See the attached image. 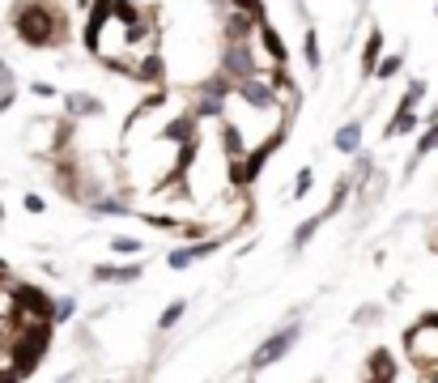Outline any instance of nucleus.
<instances>
[{
  "label": "nucleus",
  "instance_id": "obj_25",
  "mask_svg": "<svg viewBox=\"0 0 438 383\" xmlns=\"http://www.w3.org/2000/svg\"><path fill=\"white\" fill-rule=\"evenodd\" d=\"M311 188H315V171H311V167H302V171L294 175V196L302 200V196H311Z\"/></svg>",
  "mask_w": 438,
  "mask_h": 383
},
{
  "label": "nucleus",
  "instance_id": "obj_6",
  "mask_svg": "<svg viewBox=\"0 0 438 383\" xmlns=\"http://www.w3.org/2000/svg\"><path fill=\"white\" fill-rule=\"evenodd\" d=\"M234 102L251 106V111H277V102H272V90H268V77H264V73L239 81V85H234ZM277 116H281V111H277Z\"/></svg>",
  "mask_w": 438,
  "mask_h": 383
},
{
  "label": "nucleus",
  "instance_id": "obj_20",
  "mask_svg": "<svg viewBox=\"0 0 438 383\" xmlns=\"http://www.w3.org/2000/svg\"><path fill=\"white\" fill-rule=\"evenodd\" d=\"M111 251H115V256H141V251H145V243H141V239H132V235H111Z\"/></svg>",
  "mask_w": 438,
  "mask_h": 383
},
{
  "label": "nucleus",
  "instance_id": "obj_7",
  "mask_svg": "<svg viewBox=\"0 0 438 383\" xmlns=\"http://www.w3.org/2000/svg\"><path fill=\"white\" fill-rule=\"evenodd\" d=\"M362 383H400V362L392 349H370L366 358V370H362Z\"/></svg>",
  "mask_w": 438,
  "mask_h": 383
},
{
  "label": "nucleus",
  "instance_id": "obj_22",
  "mask_svg": "<svg viewBox=\"0 0 438 383\" xmlns=\"http://www.w3.org/2000/svg\"><path fill=\"white\" fill-rule=\"evenodd\" d=\"M145 277V264L136 260V264H115V286H132V281H141Z\"/></svg>",
  "mask_w": 438,
  "mask_h": 383
},
{
  "label": "nucleus",
  "instance_id": "obj_36",
  "mask_svg": "<svg viewBox=\"0 0 438 383\" xmlns=\"http://www.w3.org/2000/svg\"><path fill=\"white\" fill-rule=\"evenodd\" d=\"M434 247H438V243H434Z\"/></svg>",
  "mask_w": 438,
  "mask_h": 383
},
{
  "label": "nucleus",
  "instance_id": "obj_21",
  "mask_svg": "<svg viewBox=\"0 0 438 383\" xmlns=\"http://www.w3.org/2000/svg\"><path fill=\"white\" fill-rule=\"evenodd\" d=\"M183 315H188V302H171L167 311L157 315V328H162V333H171V328H175V323H179Z\"/></svg>",
  "mask_w": 438,
  "mask_h": 383
},
{
  "label": "nucleus",
  "instance_id": "obj_9",
  "mask_svg": "<svg viewBox=\"0 0 438 383\" xmlns=\"http://www.w3.org/2000/svg\"><path fill=\"white\" fill-rule=\"evenodd\" d=\"M94 116H102V102H98L94 94H85V90L64 94V120L81 124V120H94Z\"/></svg>",
  "mask_w": 438,
  "mask_h": 383
},
{
  "label": "nucleus",
  "instance_id": "obj_23",
  "mask_svg": "<svg viewBox=\"0 0 438 383\" xmlns=\"http://www.w3.org/2000/svg\"><path fill=\"white\" fill-rule=\"evenodd\" d=\"M141 222H149L153 230H179L183 226L179 217H171V213H141Z\"/></svg>",
  "mask_w": 438,
  "mask_h": 383
},
{
  "label": "nucleus",
  "instance_id": "obj_26",
  "mask_svg": "<svg viewBox=\"0 0 438 383\" xmlns=\"http://www.w3.org/2000/svg\"><path fill=\"white\" fill-rule=\"evenodd\" d=\"M379 315H383V307H379V302H366V307L353 311V323H358V328H362V323H379Z\"/></svg>",
  "mask_w": 438,
  "mask_h": 383
},
{
  "label": "nucleus",
  "instance_id": "obj_29",
  "mask_svg": "<svg viewBox=\"0 0 438 383\" xmlns=\"http://www.w3.org/2000/svg\"><path fill=\"white\" fill-rule=\"evenodd\" d=\"M22 209H26V213H43V209H47V200H43L38 192H26V196H22Z\"/></svg>",
  "mask_w": 438,
  "mask_h": 383
},
{
  "label": "nucleus",
  "instance_id": "obj_27",
  "mask_svg": "<svg viewBox=\"0 0 438 383\" xmlns=\"http://www.w3.org/2000/svg\"><path fill=\"white\" fill-rule=\"evenodd\" d=\"M73 311H77V298H73V294L56 298V323H69V319H73Z\"/></svg>",
  "mask_w": 438,
  "mask_h": 383
},
{
  "label": "nucleus",
  "instance_id": "obj_1",
  "mask_svg": "<svg viewBox=\"0 0 438 383\" xmlns=\"http://www.w3.org/2000/svg\"><path fill=\"white\" fill-rule=\"evenodd\" d=\"M13 34L26 47H64L69 43V9L60 0H17L13 5Z\"/></svg>",
  "mask_w": 438,
  "mask_h": 383
},
{
  "label": "nucleus",
  "instance_id": "obj_32",
  "mask_svg": "<svg viewBox=\"0 0 438 383\" xmlns=\"http://www.w3.org/2000/svg\"><path fill=\"white\" fill-rule=\"evenodd\" d=\"M294 5H298V13H306V9H302V0H294Z\"/></svg>",
  "mask_w": 438,
  "mask_h": 383
},
{
  "label": "nucleus",
  "instance_id": "obj_28",
  "mask_svg": "<svg viewBox=\"0 0 438 383\" xmlns=\"http://www.w3.org/2000/svg\"><path fill=\"white\" fill-rule=\"evenodd\" d=\"M90 277H94L98 286H115V264H94Z\"/></svg>",
  "mask_w": 438,
  "mask_h": 383
},
{
  "label": "nucleus",
  "instance_id": "obj_33",
  "mask_svg": "<svg viewBox=\"0 0 438 383\" xmlns=\"http://www.w3.org/2000/svg\"><path fill=\"white\" fill-rule=\"evenodd\" d=\"M434 243H438V226H434Z\"/></svg>",
  "mask_w": 438,
  "mask_h": 383
},
{
  "label": "nucleus",
  "instance_id": "obj_11",
  "mask_svg": "<svg viewBox=\"0 0 438 383\" xmlns=\"http://www.w3.org/2000/svg\"><path fill=\"white\" fill-rule=\"evenodd\" d=\"M379 60H383V30H379V26H370V34H366V47H362V60H358L362 77H374Z\"/></svg>",
  "mask_w": 438,
  "mask_h": 383
},
{
  "label": "nucleus",
  "instance_id": "obj_4",
  "mask_svg": "<svg viewBox=\"0 0 438 383\" xmlns=\"http://www.w3.org/2000/svg\"><path fill=\"white\" fill-rule=\"evenodd\" d=\"M302 341V323L294 319V323H281L277 333H268L260 345H255V354H251V370H268V366H277L294 345Z\"/></svg>",
  "mask_w": 438,
  "mask_h": 383
},
{
  "label": "nucleus",
  "instance_id": "obj_19",
  "mask_svg": "<svg viewBox=\"0 0 438 383\" xmlns=\"http://www.w3.org/2000/svg\"><path fill=\"white\" fill-rule=\"evenodd\" d=\"M425 90H430V85H425L421 77H413V81L404 85V98H400V106H396V111H417V102L425 98Z\"/></svg>",
  "mask_w": 438,
  "mask_h": 383
},
{
  "label": "nucleus",
  "instance_id": "obj_14",
  "mask_svg": "<svg viewBox=\"0 0 438 383\" xmlns=\"http://www.w3.org/2000/svg\"><path fill=\"white\" fill-rule=\"evenodd\" d=\"M302 64H306L311 73L323 69V47H319V30H315V26H306V34H302Z\"/></svg>",
  "mask_w": 438,
  "mask_h": 383
},
{
  "label": "nucleus",
  "instance_id": "obj_8",
  "mask_svg": "<svg viewBox=\"0 0 438 383\" xmlns=\"http://www.w3.org/2000/svg\"><path fill=\"white\" fill-rule=\"evenodd\" d=\"M255 43L268 51V64L272 69H285L290 64V47H285V39H281V30L272 26V22H264V26H255Z\"/></svg>",
  "mask_w": 438,
  "mask_h": 383
},
{
  "label": "nucleus",
  "instance_id": "obj_10",
  "mask_svg": "<svg viewBox=\"0 0 438 383\" xmlns=\"http://www.w3.org/2000/svg\"><path fill=\"white\" fill-rule=\"evenodd\" d=\"M222 34H226V43H251L255 39V22L247 18V13H226L222 18Z\"/></svg>",
  "mask_w": 438,
  "mask_h": 383
},
{
  "label": "nucleus",
  "instance_id": "obj_3",
  "mask_svg": "<svg viewBox=\"0 0 438 383\" xmlns=\"http://www.w3.org/2000/svg\"><path fill=\"white\" fill-rule=\"evenodd\" d=\"M217 73H222L230 85H239V81H247V77H260L264 64H260V56H255V39H251V43H226V47H222V60H217Z\"/></svg>",
  "mask_w": 438,
  "mask_h": 383
},
{
  "label": "nucleus",
  "instance_id": "obj_2",
  "mask_svg": "<svg viewBox=\"0 0 438 383\" xmlns=\"http://www.w3.org/2000/svg\"><path fill=\"white\" fill-rule=\"evenodd\" d=\"M404 358L421 375L438 370V315H421L409 333H404Z\"/></svg>",
  "mask_w": 438,
  "mask_h": 383
},
{
  "label": "nucleus",
  "instance_id": "obj_18",
  "mask_svg": "<svg viewBox=\"0 0 438 383\" xmlns=\"http://www.w3.org/2000/svg\"><path fill=\"white\" fill-rule=\"evenodd\" d=\"M226 5L234 9V13H247L255 26H264V22H272L268 18V5H264V0H226Z\"/></svg>",
  "mask_w": 438,
  "mask_h": 383
},
{
  "label": "nucleus",
  "instance_id": "obj_24",
  "mask_svg": "<svg viewBox=\"0 0 438 383\" xmlns=\"http://www.w3.org/2000/svg\"><path fill=\"white\" fill-rule=\"evenodd\" d=\"M400 69H404V56H383V60H379V69H374V77H379V81H392Z\"/></svg>",
  "mask_w": 438,
  "mask_h": 383
},
{
  "label": "nucleus",
  "instance_id": "obj_12",
  "mask_svg": "<svg viewBox=\"0 0 438 383\" xmlns=\"http://www.w3.org/2000/svg\"><path fill=\"white\" fill-rule=\"evenodd\" d=\"M332 149L345 153V158H358L362 153V124H341L332 132Z\"/></svg>",
  "mask_w": 438,
  "mask_h": 383
},
{
  "label": "nucleus",
  "instance_id": "obj_13",
  "mask_svg": "<svg viewBox=\"0 0 438 383\" xmlns=\"http://www.w3.org/2000/svg\"><path fill=\"white\" fill-rule=\"evenodd\" d=\"M349 200H353V179H349V175H341V179H337V192L327 196V204H323V222H327V217H337Z\"/></svg>",
  "mask_w": 438,
  "mask_h": 383
},
{
  "label": "nucleus",
  "instance_id": "obj_30",
  "mask_svg": "<svg viewBox=\"0 0 438 383\" xmlns=\"http://www.w3.org/2000/svg\"><path fill=\"white\" fill-rule=\"evenodd\" d=\"M30 94H34V98H56L60 90L51 85V81H30Z\"/></svg>",
  "mask_w": 438,
  "mask_h": 383
},
{
  "label": "nucleus",
  "instance_id": "obj_17",
  "mask_svg": "<svg viewBox=\"0 0 438 383\" xmlns=\"http://www.w3.org/2000/svg\"><path fill=\"white\" fill-rule=\"evenodd\" d=\"M319 226H323V213H315V217H306V222H298V230H294V239H290V251H302V247L319 235Z\"/></svg>",
  "mask_w": 438,
  "mask_h": 383
},
{
  "label": "nucleus",
  "instance_id": "obj_31",
  "mask_svg": "<svg viewBox=\"0 0 438 383\" xmlns=\"http://www.w3.org/2000/svg\"><path fill=\"white\" fill-rule=\"evenodd\" d=\"M421 383H438V370H430V375H421Z\"/></svg>",
  "mask_w": 438,
  "mask_h": 383
},
{
  "label": "nucleus",
  "instance_id": "obj_16",
  "mask_svg": "<svg viewBox=\"0 0 438 383\" xmlns=\"http://www.w3.org/2000/svg\"><path fill=\"white\" fill-rule=\"evenodd\" d=\"M417 111H392V124L388 128H383V137H388V141H396V137H409V132H417Z\"/></svg>",
  "mask_w": 438,
  "mask_h": 383
},
{
  "label": "nucleus",
  "instance_id": "obj_34",
  "mask_svg": "<svg viewBox=\"0 0 438 383\" xmlns=\"http://www.w3.org/2000/svg\"><path fill=\"white\" fill-rule=\"evenodd\" d=\"M434 13H438V0H434Z\"/></svg>",
  "mask_w": 438,
  "mask_h": 383
},
{
  "label": "nucleus",
  "instance_id": "obj_35",
  "mask_svg": "<svg viewBox=\"0 0 438 383\" xmlns=\"http://www.w3.org/2000/svg\"><path fill=\"white\" fill-rule=\"evenodd\" d=\"M94 383H106V379H94Z\"/></svg>",
  "mask_w": 438,
  "mask_h": 383
},
{
  "label": "nucleus",
  "instance_id": "obj_15",
  "mask_svg": "<svg viewBox=\"0 0 438 383\" xmlns=\"http://www.w3.org/2000/svg\"><path fill=\"white\" fill-rule=\"evenodd\" d=\"M17 102V73L9 69V60H0V116Z\"/></svg>",
  "mask_w": 438,
  "mask_h": 383
},
{
  "label": "nucleus",
  "instance_id": "obj_5",
  "mask_svg": "<svg viewBox=\"0 0 438 383\" xmlns=\"http://www.w3.org/2000/svg\"><path fill=\"white\" fill-rule=\"evenodd\" d=\"M222 247H226V235H209V239H200V243L175 247V251L167 256V264H171L175 272H183V268H192L196 260H204V256H213V251H222Z\"/></svg>",
  "mask_w": 438,
  "mask_h": 383
}]
</instances>
